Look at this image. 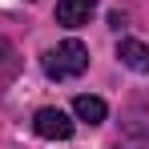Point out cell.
Returning a JSON list of instances; mask_svg holds the SVG:
<instances>
[{
  "label": "cell",
  "mask_w": 149,
  "mask_h": 149,
  "mask_svg": "<svg viewBox=\"0 0 149 149\" xmlns=\"http://www.w3.org/2000/svg\"><path fill=\"white\" fill-rule=\"evenodd\" d=\"M89 69V49L81 40H61L56 49L45 56V73L52 81H69V77H81Z\"/></svg>",
  "instance_id": "1"
},
{
  "label": "cell",
  "mask_w": 149,
  "mask_h": 149,
  "mask_svg": "<svg viewBox=\"0 0 149 149\" xmlns=\"http://www.w3.org/2000/svg\"><path fill=\"white\" fill-rule=\"evenodd\" d=\"M32 129H36V137H45V141H69L73 137V121H69V113L65 109H36V117H32Z\"/></svg>",
  "instance_id": "2"
},
{
  "label": "cell",
  "mask_w": 149,
  "mask_h": 149,
  "mask_svg": "<svg viewBox=\"0 0 149 149\" xmlns=\"http://www.w3.org/2000/svg\"><path fill=\"white\" fill-rule=\"evenodd\" d=\"M93 8H97V0H56V24L81 28V24H89Z\"/></svg>",
  "instance_id": "3"
},
{
  "label": "cell",
  "mask_w": 149,
  "mask_h": 149,
  "mask_svg": "<svg viewBox=\"0 0 149 149\" xmlns=\"http://www.w3.org/2000/svg\"><path fill=\"white\" fill-rule=\"evenodd\" d=\"M117 61H121L125 69H133V73H149V45H141V40H121V45H117Z\"/></svg>",
  "instance_id": "4"
},
{
  "label": "cell",
  "mask_w": 149,
  "mask_h": 149,
  "mask_svg": "<svg viewBox=\"0 0 149 149\" xmlns=\"http://www.w3.org/2000/svg\"><path fill=\"white\" fill-rule=\"evenodd\" d=\"M73 113L81 117V121H89V125H101L105 117H109V105L101 97H89V93H81V97L73 101Z\"/></svg>",
  "instance_id": "5"
},
{
  "label": "cell",
  "mask_w": 149,
  "mask_h": 149,
  "mask_svg": "<svg viewBox=\"0 0 149 149\" xmlns=\"http://www.w3.org/2000/svg\"><path fill=\"white\" fill-rule=\"evenodd\" d=\"M4 56H8V40L0 36V61H4Z\"/></svg>",
  "instance_id": "6"
}]
</instances>
